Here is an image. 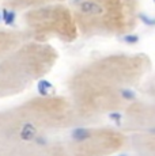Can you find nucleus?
<instances>
[{"instance_id":"5","label":"nucleus","mask_w":155,"mask_h":156,"mask_svg":"<svg viewBox=\"0 0 155 156\" xmlns=\"http://www.w3.org/2000/svg\"><path fill=\"white\" fill-rule=\"evenodd\" d=\"M22 30L30 41L40 44L53 45L55 41L71 44L79 40L76 23L68 3L22 12Z\"/></svg>"},{"instance_id":"2","label":"nucleus","mask_w":155,"mask_h":156,"mask_svg":"<svg viewBox=\"0 0 155 156\" xmlns=\"http://www.w3.org/2000/svg\"><path fill=\"white\" fill-rule=\"evenodd\" d=\"M82 124L65 95L45 94L0 109V156H70V132Z\"/></svg>"},{"instance_id":"6","label":"nucleus","mask_w":155,"mask_h":156,"mask_svg":"<svg viewBox=\"0 0 155 156\" xmlns=\"http://www.w3.org/2000/svg\"><path fill=\"white\" fill-rule=\"evenodd\" d=\"M128 147L127 136L117 126L79 124L70 132V156H114Z\"/></svg>"},{"instance_id":"9","label":"nucleus","mask_w":155,"mask_h":156,"mask_svg":"<svg viewBox=\"0 0 155 156\" xmlns=\"http://www.w3.org/2000/svg\"><path fill=\"white\" fill-rule=\"evenodd\" d=\"M71 0H3L0 4L4 8L15 12H26V11L35 10V8L46 7V5L53 4H64L70 3Z\"/></svg>"},{"instance_id":"8","label":"nucleus","mask_w":155,"mask_h":156,"mask_svg":"<svg viewBox=\"0 0 155 156\" xmlns=\"http://www.w3.org/2000/svg\"><path fill=\"white\" fill-rule=\"evenodd\" d=\"M29 41V37L22 29H11L0 26V58L15 50L19 45Z\"/></svg>"},{"instance_id":"3","label":"nucleus","mask_w":155,"mask_h":156,"mask_svg":"<svg viewBox=\"0 0 155 156\" xmlns=\"http://www.w3.org/2000/svg\"><path fill=\"white\" fill-rule=\"evenodd\" d=\"M79 38H118L139 26L140 0H71Z\"/></svg>"},{"instance_id":"1","label":"nucleus","mask_w":155,"mask_h":156,"mask_svg":"<svg viewBox=\"0 0 155 156\" xmlns=\"http://www.w3.org/2000/svg\"><path fill=\"white\" fill-rule=\"evenodd\" d=\"M153 69L148 55L114 52L78 67L65 82L74 112L83 124H98L103 117L123 113L138 99L140 86Z\"/></svg>"},{"instance_id":"10","label":"nucleus","mask_w":155,"mask_h":156,"mask_svg":"<svg viewBox=\"0 0 155 156\" xmlns=\"http://www.w3.org/2000/svg\"><path fill=\"white\" fill-rule=\"evenodd\" d=\"M2 2H3V0H0V3H2Z\"/></svg>"},{"instance_id":"4","label":"nucleus","mask_w":155,"mask_h":156,"mask_svg":"<svg viewBox=\"0 0 155 156\" xmlns=\"http://www.w3.org/2000/svg\"><path fill=\"white\" fill-rule=\"evenodd\" d=\"M59 52L55 45L26 41L0 58V99L25 92L56 67Z\"/></svg>"},{"instance_id":"7","label":"nucleus","mask_w":155,"mask_h":156,"mask_svg":"<svg viewBox=\"0 0 155 156\" xmlns=\"http://www.w3.org/2000/svg\"><path fill=\"white\" fill-rule=\"evenodd\" d=\"M117 126L127 136L128 145L138 156H155V106L153 102L136 99L123 110Z\"/></svg>"}]
</instances>
